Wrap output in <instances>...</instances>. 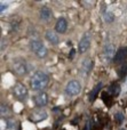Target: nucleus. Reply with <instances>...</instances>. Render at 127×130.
Segmentation results:
<instances>
[{
    "instance_id": "16",
    "label": "nucleus",
    "mask_w": 127,
    "mask_h": 130,
    "mask_svg": "<svg viewBox=\"0 0 127 130\" xmlns=\"http://www.w3.org/2000/svg\"><path fill=\"white\" fill-rule=\"evenodd\" d=\"M101 89H102V82H98L97 85H96L95 87H94V89L92 90L91 92H89V96H88V99H89V101L93 102L94 99H95V97L97 96L98 91H100Z\"/></svg>"
},
{
    "instance_id": "3",
    "label": "nucleus",
    "mask_w": 127,
    "mask_h": 130,
    "mask_svg": "<svg viewBox=\"0 0 127 130\" xmlns=\"http://www.w3.org/2000/svg\"><path fill=\"white\" fill-rule=\"evenodd\" d=\"M81 83L78 80H70L65 86V94L69 97H75L81 91Z\"/></svg>"
},
{
    "instance_id": "11",
    "label": "nucleus",
    "mask_w": 127,
    "mask_h": 130,
    "mask_svg": "<svg viewBox=\"0 0 127 130\" xmlns=\"http://www.w3.org/2000/svg\"><path fill=\"white\" fill-rule=\"evenodd\" d=\"M103 55H104L105 61L110 62L115 58V55H116V52H115V46L112 43H108L105 45L104 49H103Z\"/></svg>"
},
{
    "instance_id": "9",
    "label": "nucleus",
    "mask_w": 127,
    "mask_h": 130,
    "mask_svg": "<svg viewBox=\"0 0 127 130\" xmlns=\"http://www.w3.org/2000/svg\"><path fill=\"white\" fill-rule=\"evenodd\" d=\"M39 17H40L41 21H44V22L48 23L50 20H52L53 17V11L52 9L49 8V7L47 6H44L40 8V11H39Z\"/></svg>"
},
{
    "instance_id": "10",
    "label": "nucleus",
    "mask_w": 127,
    "mask_h": 130,
    "mask_svg": "<svg viewBox=\"0 0 127 130\" xmlns=\"http://www.w3.org/2000/svg\"><path fill=\"white\" fill-rule=\"evenodd\" d=\"M92 69H93V61L91 58H86L81 64V67H80V71H81V74L87 78V76L91 74Z\"/></svg>"
},
{
    "instance_id": "5",
    "label": "nucleus",
    "mask_w": 127,
    "mask_h": 130,
    "mask_svg": "<svg viewBox=\"0 0 127 130\" xmlns=\"http://www.w3.org/2000/svg\"><path fill=\"white\" fill-rule=\"evenodd\" d=\"M13 94L18 101H25L29 96V90H27L26 86L23 85L21 82H17L13 87Z\"/></svg>"
},
{
    "instance_id": "20",
    "label": "nucleus",
    "mask_w": 127,
    "mask_h": 130,
    "mask_svg": "<svg viewBox=\"0 0 127 130\" xmlns=\"http://www.w3.org/2000/svg\"><path fill=\"white\" fill-rule=\"evenodd\" d=\"M8 113H9V107H8V106L6 107V105H5V104H2V105H1V114L2 115H6V114H8Z\"/></svg>"
},
{
    "instance_id": "1",
    "label": "nucleus",
    "mask_w": 127,
    "mask_h": 130,
    "mask_svg": "<svg viewBox=\"0 0 127 130\" xmlns=\"http://www.w3.org/2000/svg\"><path fill=\"white\" fill-rule=\"evenodd\" d=\"M49 76L44 71H36L30 79V87L34 91H41L48 86Z\"/></svg>"
},
{
    "instance_id": "17",
    "label": "nucleus",
    "mask_w": 127,
    "mask_h": 130,
    "mask_svg": "<svg viewBox=\"0 0 127 130\" xmlns=\"http://www.w3.org/2000/svg\"><path fill=\"white\" fill-rule=\"evenodd\" d=\"M121 89H120V86L119 85H112L111 87L108 89V92H109L111 96H118L120 94Z\"/></svg>"
},
{
    "instance_id": "2",
    "label": "nucleus",
    "mask_w": 127,
    "mask_h": 130,
    "mask_svg": "<svg viewBox=\"0 0 127 130\" xmlns=\"http://www.w3.org/2000/svg\"><path fill=\"white\" fill-rule=\"evenodd\" d=\"M30 49H31V52L33 53L38 58H41V59L46 58V56L48 55L47 47H46L43 41L39 40V39H33V40H31V42H30Z\"/></svg>"
},
{
    "instance_id": "4",
    "label": "nucleus",
    "mask_w": 127,
    "mask_h": 130,
    "mask_svg": "<svg viewBox=\"0 0 127 130\" xmlns=\"http://www.w3.org/2000/svg\"><path fill=\"white\" fill-rule=\"evenodd\" d=\"M13 70L15 72L16 75L18 76H24L27 74V64L24 59L22 58H16L13 61Z\"/></svg>"
},
{
    "instance_id": "15",
    "label": "nucleus",
    "mask_w": 127,
    "mask_h": 130,
    "mask_svg": "<svg viewBox=\"0 0 127 130\" xmlns=\"http://www.w3.org/2000/svg\"><path fill=\"white\" fill-rule=\"evenodd\" d=\"M16 128H17V123H16L15 120L7 119L6 121H4V123H2L1 130H16Z\"/></svg>"
},
{
    "instance_id": "13",
    "label": "nucleus",
    "mask_w": 127,
    "mask_h": 130,
    "mask_svg": "<svg viewBox=\"0 0 127 130\" xmlns=\"http://www.w3.org/2000/svg\"><path fill=\"white\" fill-rule=\"evenodd\" d=\"M45 38H46V40L49 43H52V45H57V43L60 42V38H59V36H57V32L53 31V30H47V31L45 32Z\"/></svg>"
},
{
    "instance_id": "7",
    "label": "nucleus",
    "mask_w": 127,
    "mask_h": 130,
    "mask_svg": "<svg viewBox=\"0 0 127 130\" xmlns=\"http://www.w3.org/2000/svg\"><path fill=\"white\" fill-rule=\"evenodd\" d=\"M32 101L38 108H44L48 104V95L44 91H39L36 95H33Z\"/></svg>"
},
{
    "instance_id": "18",
    "label": "nucleus",
    "mask_w": 127,
    "mask_h": 130,
    "mask_svg": "<svg viewBox=\"0 0 127 130\" xmlns=\"http://www.w3.org/2000/svg\"><path fill=\"white\" fill-rule=\"evenodd\" d=\"M118 73L120 75V78H124V76L127 74V64H124L121 67H119L118 70Z\"/></svg>"
},
{
    "instance_id": "12",
    "label": "nucleus",
    "mask_w": 127,
    "mask_h": 130,
    "mask_svg": "<svg viewBox=\"0 0 127 130\" xmlns=\"http://www.w3.org/2000/svg\"><path fill=\"white\" fill-rule=\"evenodd\" d=\"M127 57V47H120L118 50L116 52V55H115L114 62L117 64L123 63Z\"/></svg>"
},
{
    "instance_id": "19",
    "label": "nucleus",
    "mask_w": 127,
    "mask_h": 130,
    "mask_svg": "<svg viewBox=\"0 0 127 130\" xmlns=\"http://www.w3.org/2000/svg\"><path fill=\"white\" fill-rule=\"evenodd\" d=\"M114 15H112L111 13H110V11H107V13L104 14V20L107 21L108 23H112L114 22Z\"/></svg>"
},
{
    "instance_id": "8",
    "label": "nucleus",
    "mask_w": 127,
    "mask_h": 130,
    "mask_svg": "<svg viewBox=\"0 0 127 130\" xmlns=\"http://www.w3.org/2000/svg\"><path fill=\"white\" fill-rule=\"evenodd\" d=\"M48 118V113L46 110L44 108H36L31 112L30 114V120L34 123H38V122H41L44 120H46Z\"/></svg>"
},
{
    "instance_id": "23",
    "label": "nucleus",
    "mask_w": 127,
    "mask_h": 130,
    "mask_svg": "<svg viewBox=\"0 0 127 130\" xmlns=\"http://www.w3.org/2000/svg\"><path fill=\"white\" fill-rule=\"evenodd\" d=\"M123 130H125V129H123Z\"/></svg>"
},
{
    "instance_id": "22",
    "label": "nucleus",
    "mask_w": 127,
    "mask_h": 130,
    "mask_svg": "<svg viewBox=\"0 0 127 130\" xmlns=\"http://www.w3.org/2000/svg\"><path fill=\"white\" fill-rule=\"evenodd\" d=\"M8 8V6H7V5H5V4H1V8H0V13H4L5 11V9H7Z\"/></svg>"
},
{
    "instance_id": "6",
    "label": "nucleus",
    "mask_w": 127,
    "mask_h": 130,
    "mask_svg": "<svg viewBox=\"0 0 127 130\" xmlns=\"http://www.w3.org/2000/svg\"><path fill=\"white\" fill-rule=\"evenodd\" d=\"M91 41H92V36L89 32L84 33V36L81 37V39L79 40L78 43V53L79 54H85L91 47Z\"/></svg>"
},
{
    "instance_id": "21",
    "label": "nucleus",
    "mask_w": 127,
    "mask_h": 130,
    "mask_svg": "<svg viewBox=\"0 0 127 130\" xmlns=\"http://www.w3.org/2000/svg\"><path fill=\"white\" fill-rule=\"evenodd\" d=\"M116 120L119 122V123H121V122H123V120H124L123 113H117V114H116Z\"/></svg>"
},
{
    "instance_id": "14",
    "label": "nucleus",
    "mask_w": 127,
    "mask_h": 130,
    "mask_svg": "<svg viewBox=\"0 0 127 130\" xmlns=\"http://www.w3.org/2000/svg\"><path fill=\"white\" fill-rule=\"evenodd\" d=\"M66 29H68V21L65 20L64 17H60L57 20L56 24H55V31L57 33H65L66 32Z\"/></svg>"
}]
</instances>
